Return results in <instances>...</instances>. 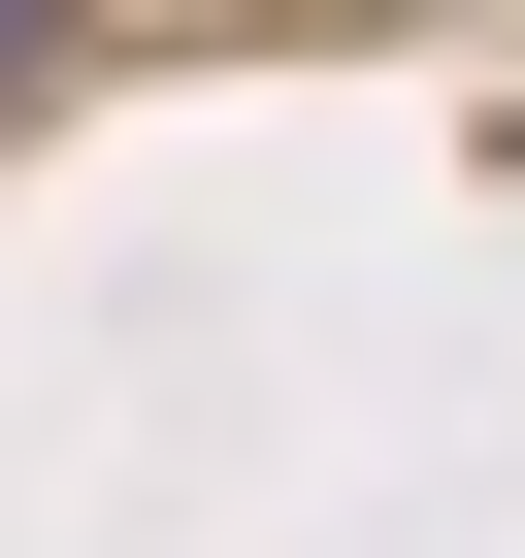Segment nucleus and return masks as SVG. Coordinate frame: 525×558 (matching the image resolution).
<instances>
[{"mask_svg":"<svg viewBox=\"0 0 525 558\" xmlns=\"http://www.w3.org/2000/svg\"><path fill=\"white\" fill-rule=\"evenodd\" d=\"M34 99H66V0H0V132H34Z\"/></svg>","mask_w":525,"mask_h":558,"instance_id":"f257e3e1","label":"nucleus"}]
</instances>
